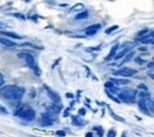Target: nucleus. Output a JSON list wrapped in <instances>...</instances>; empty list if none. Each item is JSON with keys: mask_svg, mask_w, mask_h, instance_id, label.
<instances>
[{"mask_svg": "<svg viewBox=\"0 0 154 137\" xmlns=\"http://www.w3.org/2000/svg\"><path fill=\"white\" fill-rule=\"evenodd\" d=\"M101 47H102V45H100V46H96V47H91L90 50H91V51H98Z\"/></svg>", "mask_w": 154, "mask_h": 137, "instance_id": "31", "label": "nucleus"}, {"mask_svg": "<svg viewBox=\"0 0 154 137\" xmlns=\"http://www.w3.org/2000/svg\"><path fill=\"white\" fill-rule=\"evenodd\" d=\"M71 118H72V124L76 125V127H83L85 124V122L79 117V116H72Z\"/></svg>", "mask_w": 154, "mask_h": 137, "instance_id": "17", "label": "nucleus"}, {"mask_svg": "<svg viewBox=\"0 0 154 137\" xmlns=\"http://www.w3.org/2000/svg\"><path fill=\"white\" fill-rule=\"evenodd\" d=\"M44 90L46 91V94H48V96L49 98L54 102V103H59L60 102V96L58 95L57 92H55V91H52L48 85H44Z\"/></svg>", "mask_w": 154, "mask_h": 137, "instance_id": "10", "label": "nucleus"}, {"mask_svg": "<svg viewBox=\"0 0 154 137\" xmlns=\"http://www.w3.org/2000/svg\"><path fill=\"white\" fill-rule=\"evenodd\" d=\"M147 66H148V67H149V69L152 70V69H153V61H149V64H148Z\"/></svg>", "mask_w": 154, "mask_h": 137, "instance_id": "33", "label": "nucleus"}, {"mask_svg": "<svg viewBox=\"0 0 154 137\" xmlns=\"http://www.w3.org/2000/svg\"><path fill=\"white\" fill-rule=\"evenodd\" d=\"M101 28H102V25L101 24H94V25L88 26L84 30V33H85V36H94V34H96Z\"/></svg>", "mask_w": 154, "mask_h": 137, "instance_id": "9", "label": "nucleus"}, {"mask_svg": "<svg viewBox=\"0 0 154 137\" xmlns=\"http://www.w3.org/2000/svg\"><path fill=\"white\" fill-rule=\"evenodd\" d=\"M125 57H126V58L122 59V64H123V63H126V61H128V60H131L132 57H134V51H131V52H129L128 55H126Z\"/></svg>", "mask_w": 154, "mask_h": 137, "instance_id": "22", "label": "nucleus"}, {"mask_svg": "<svg viewBox=\"0 0 154 137\" xmlns=\"http://www.w3.org/2000/svg\"><path fill=\"white\" fill-rule=\"evenodd\" d=\"M131 51H133V47H132V45L129 44V43H125L123 44V47H121V50L116 53L115 56V60H120V59H122L126 55H128Z\"/></svg>", "mask_w": 154, "mask_h": 137, "instance_id": "7", "label": "nucleus"}, {"mask_svg": "<svg viewBox=\"0 0 154 137\" xmlns=\"http://www.w3.org/2000/svg\"><path fill=\"white\" fill-rule=\"evenodd\" d=\"M55 119L52 117V114H49V112H45V114H42L40 116V125L43 127H51L54 124Z\"/></svg>", "mask_w": 154, "mask_h": 137, "instance_id": "8", "label": "nucleus"}, {"mask_svg": "<svg viewBox=\"0 0 154 137\" xmlns=\"http://www.w3.org/2000/svg\"><path fill=\"white\" fill-rule=\"evenodd\" d=\"M107 108H108L109 115H110L112 117L114 118V119H116V121H120V122H122V123H125V122H126V121H125V119H123L122 117H120V116H117V115H115V114H114V111H113V110L110 109V106H108V105H107Z\"/></svg>", "mask_w": 154, "mask_h": 137, "instance_id": "19", "label": "nucleus"}, {"mask_svg": "<svg viewBox=\"0 0 154 137\" xmlns=\"http://www.w3.org/2000/svg\"><path fill=\"white\" fill-rule=\"evenodd\" d=\"M114 75H115V76H120V77H125V79H126V78H129V77L135 76V75H136V70L125 66V67H121V69L116 70L115 72H114Z\"/></svg>", "mask_w": 154, "mask_h": 137, "instance_id": "6", "label": "nucleus"}, {"mask_svg": "<svg viewBox=\"0 0 154 137\" xmlns=\"http://www.w3.org/2000/svg\"><path fill=\"white\" fill-rule=\"evenodd\" d=\"M60 109H62V106L59 105V103H52V104H51V106H49V109H48V112H49V114H54V115H57V114H59Z\"/></svg>", "mask_w": 154, "mask_h": 137, "instance_id": "13", "label": "nucleus"}, {"mask_svg": "<svg viewBox=\"0 0 154 137\" xmlns=\"http://www.w3.org/2000/svg\"><path fill=\"white\" fill-rule=\"evenodd\" d=\"M93 130H94V131H96L97 135H98L100 137L104 136V129H103L102 127H100V125H95V127L93 128Z\"/></svg>", "mask_w": 154, "mask_h": 137, "instance_id": "21", "label": "nucleus"}, {"mask_svg": "<svg viewBox=\"0 0 154 137\" xmlns=\"http://www.w3.org/2000/svg\"><path fill=\"white\" fill-rule=\"evenodd\" d=\"M107 137H116V130L115 129H110L107 133Z\"/></svg>", "mask_w": 154, "mask_h": 137, "instance_id": "25", "label": "nucleus"}, {"mask_svg": "<svg viewBox=\"0 0 154 137\" xmlns=\"http://www.w3.org/2000/svg\"><path fill=\"white\" fill-rule=\"evenodd\" d=\"M119 47H120V45H119V44H115V45L112 47V50L109 51L108 56L106 57V60H107V61H108V60H112V59L115 58L116 53H117V49H119Z\"/></svg>", "mask_w": 154, "mask_h": 137, "instance_id": "14", "label": "nucleus"}, {"mask_svg": "<svg viewBox=\"0 0 154 137\" xmlns=\"http://www.w3.org/2000/svg\"><path fill=\"white\" fill-rule=\"evenodd\" d=\"M0 114H2V115H7V114H8V111H7V109H6V108H4L2 105H0Z\"/></svg>", "mask_w": 154, "mask_h": 137, "instance_id": "27", "label": "nucleus"}, {"mask_svg": "<svg viewBox=\"0 0 154 137\" xmlns=\"http://www.w3.org/2000/svg\"><path fill=\"white\" fill-rule=\"evenodd\" d=\"M151 33H153L152 30H149V28H142V30H140V31L137 32V34H136V40L143 39V38H146V37H148Z\"/></svg>", "mask_w": 154, "mask_h": 137, "instance_id": "11", "label": "nucleus"}, {"mask_svg": "<svg viewBox=\"0 0 154 137\" xmlns=\"http://www.w3.org/2000/svg\"><path fill=\"white\" fill-rule=\"evenodd\" d=\"M137 106L139 109L145 114V115H152L154 110L153 105V99L152 97H146V98H140L137 102Z\"/></svg>", "mask_w": 154, "mask_h": 137, "instance_id": "4", "label": "nucleus"}, {"mask_svg": "<svg viewBox=\"0 0 154 137\" xmlns=\"http://www.w3.org/2000/svg\"><path fill=\"white\" fill-rule=\"evenodd\" d=\"M0 44L6 46V47H16L17 44L14 41H12L11 39H7V38H4V37H0Z\"/></svg>", "mask_w": 154, "mask_h": 137, "instance_id": "15", "label": "nucleus"}, {"mask_svg": "<svg viewBox=\"0 0 154 137\" xmlns=\"http://www.w3.org/2000/svg\"><path fill=\"white\" fill-rule=\"evenodd\" d=\"M140 43H142V44H153V41H154V39H153V33H151L148 37H146V38H143V39H140L139 40Z\"/></svg>", "mask_w": 154, "mask_h": 137, "instance_id": "20", "label": "nucleus"}, {"mask_svg": "<svg viewBox=\"0 0 154 137\" xmlns=\"http://www.w3.org/2000/svg\"><path fill=\"white\" fill-rule=\"evenodd\" d=\"M13 115L17 117H20L23 121H26V122H32L36 118L35 110L31 109L30 106H25V105H21L18 109H16Z\"/></svg>", "mask_w": 154, "mask_h": 137, "instance_id": "2", "label": "nucleus"}, {"mask_svg": "<svg viewBox=\"0 0 154 137\" xmlns=\"http://www.w3.org/2000/svg\"><path fill=\"white\" fill-rule=\"evenodd\" d=\"M84 115H85V109H84V108L79 109V110H78V116L82 117V116H84Z\"/></svg>", "mask_w": 154, "mask_h": 137, "instance_id": "30", "label": "nucleus"}, {"mask_svg": "<svg viewBox=\"0 0 154 137\" xmlns=\"http://www.w3.org/2000/svg\"><path fill=\"white\" fill-rule=\"evenodd\" d=\"M4 84H5V77H4V75L0 72V89L4 86Z\"/></svg>", "mask_w": 154, "mask_h": 137, "instance_id": "26", "label": "nucleus"}, {"mask_svg": "<svg viewBox=\"0 0 154 137\" xmlns=\"http://www.w3.org/2000/svg\"><path fill=\"white\" fill-rule=\"evenodd\" d=\"M109 82L113 83L115 86H117V85H127V84H129V79H123V78H110Z\"/></svg>", "mask_w": 154, "mask_h": 137, "instance_id": "16", "label": "nucleus"}, {"mask_svg": "<svg viewBox=\"0 0 154 137\" xmlns=\"http://www.w3.org/2000/svg\"><path fill=\"white\" fill-rule=\"evenodd\" d=\"M89 16V12L87 10H83V12L78 13L76 17H75V20H83V19H87Z\"/></svg>", "mask_w": 154, "mask_h": 137, "instance_id": "18", "label": "nucleus"}, {"mask_svg": "<svg viewBox=\"0 0 154 137\" xmlns=\"http://www.w3.org/2000/svg\"><path fill=\"white\" fill-rule=\"evenodd\" d=\"M13 16H14L16 18L20 19V20H25V19H26V18H25V16H24V14H20V13H14Z\"/></svg>", "mask_w": 154, "mask_h": 137, "instance_id": "28", "label": "nucleus"}, {"mask_svg": "<svg viewBox=\"0 0 154 137\" xmlns=\"http://www.w3.org/2000/svg\"><path fill=\"white\" fill-rule=\"evenodd\" d=\"M66 97L71 98V97H74V95H71V94H66Z\"/></svg>", "mask_w": 154, "mask_h": 137, "instance_id": "34", "label": "nucleus"}, {"mask_svg": "<svg viewBox=\"0 0 154 137\" xmlns=\"http://www.w3.org/2000/svg\"><path fill=\"white\" fill-rule=\"evenodd\" d=\"M137 90H139V91H145V92H148V88H147L145 84H140V85L137 86Z\"/></svg>", "mask_w": 154, "mask_h": 137, "instance_id": "23", "label": "nucleus"}, {"mask_svg": "<svg viewBox=\"0 0 154 137\" xmlns=\"http://www.w3.org/2000/svg\"><path fill=\"white\" fill-rule=\"evenodd\" d=\"M117 97L120 102L123 103H133L135 102V99L137 97V91L133 90V89H125L122 91H119Z\"/></svg>", "mask_w": 154, "mask_h": 137, "instance_id": "5", "label": "nucleus"}, {"mask_svg": "<svg viewBox=\"0 0 154 137\" xmlns=\"http://www.w3.org/2000/svg\"><path fill=\"white\" fill-rule=\"evenodd\" d=\"M117 28H119V26H117V25H114V26L109 27L108 30H106V33H107V34H109V33H112V32H114V31H116Z\"/></svg>", "mask_w": 154, "mask_h": 137, "instance_id": "24", "label": "nucleus"}, {"mask_svg": "<svg viewBox=\"0 0 154 137\" xmlns=\"http://www.w3.org/2000/svg\"><path fill=\"white\" fill-rule=\"evenodd\" d=\"M56 136L64 137L65 136V131H64V130H58V131H56Z\"/></svg>", "mask_w": 154, "mask_h": 137, "instance_id": "29", "label": "nucleus"}, {"mask_svg": "<svg viewBox=\"0 0 154 137\" xmlns=\"http://www.w3.org/2000/svg\"><path fill=\"white\" fill-rule=\"evenodd\" d=\"M84 137H94V134H93L91 131H89V133H87V134H85V136Z\"/></svg>", "mask_w": 154, "mask_h": 137, "instance_id": "32", "label": "nucleus"}, {"mask_svg": "<svg viewBox=\"0 0 154 137\" xmlns=\"http://www.w3.org/2000/svg\"><path fill=\"white\" fill-rule=\"evenodd\" d=\"M1 28H2V26H1V24H0V30H1Z\"/></svg>", "mask_w": 154, "mask_h": 137, "instance_id": "35", "label": "nucleus"}, {"mask_svg": "<svg viewBox=\"0 0 154 137\" xmlns=\"http://www.w3.org/2000/svg\"><path fill=\"white\" fill-rule=\"evenodd\" d=\"M18 57L25 60L26 65L35 72V75H36L37 77L40 76V71H39V67H38V65H37V61H36V59H35V57H33L32 55H30V53H27V52H21V53L18 55Z\"/></svg>", "mask_w": 154, "mask_h": 137, "instance_id": "3", "label": "nucleus"}, {"mask_svg": "<svg viewBox=\"0 0 154 137\" xmlns=\"http://www.w3.org/2000/svg\"><path fill=\"white\" fill-rule=\"evenodd\" d=\"M25 95V89L18 85H4L0 89V96L10 102H19Z\"/></svg>", "mask_w": 154, "mask_h": 137, "instance_id": "1", "label": "nucleus"}, {"mask_svg": "<svg viewBox=\"0 0 154 137\" xmlns=\"http://www.w3.org/2000/svg\"><path fill=\"white\" fill-rule=\"evenodd\" d=\"M0 34H1V37H6L7 39H21V37H20L19 34H17V33H14V32H10V31H0Z\"/></svg>", "mask_w": 154, "mask_h": 137, "instance_id": "12", "label": "nucleus"}]
</instances>
